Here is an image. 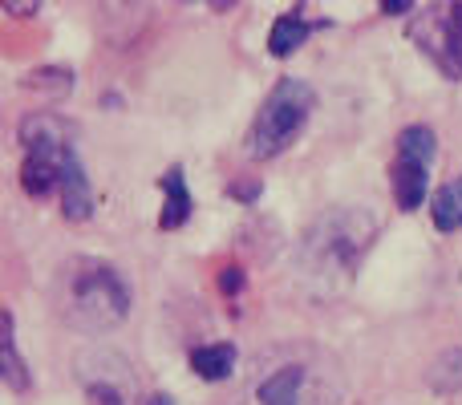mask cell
<instances>
[{"instance_id": "obj_1", "label": "cell", "mask_w": 462, "mask_h": 405, "mask_svg": "<svg viewBox=\"0 0 462 405\" xmlns=\"http://www.w3.org/2000/svg\"><path fill=\"white\" fill-rule=\"evenodd\" d=\"M53 300H57V312L73 328L106 333V328H118L130 317L134 292H130L126 276L114 263L94 260V255H73L57 272Z\"/></svg>"}, {"instance_id": "obj_2", "label": "cell", "mask_w": 462, "mask_h": 405, "mask_svg": "<svg viewBox=\"0 0 462 405\" xmlns=\"http://www.w3.org/2000/svg\"><path fill=\"white\" fill-rule=\"evenodd\" d=\"M377 239V219L361 207H337L325 211L300 244V268L317 288H341L357 272L365 252Z\"/></svg>"}, {"instance_id": "obj_3", "label": "cell", "mask_w": 462, "mask_h": 405, "mask_svg": "<svg viewBox=\"0 0 462 405\" xmlns=\"http://www.w3.org/2000/svg\"><path fill=\"white\" fill-rule=\"evenodd\" d=\"M312 110H317V94H312L309 81L280 78L272 86V94L260 102V114H255L252 134H247V154L252 159H276V154H284L300 138Z\"/></svg>"}, {"instance_id": "obj_4", "label": "cell", "mask_w": 462, "mask_h": 405, "mask_svg": "<svg viewBox=\"0 0 462 405\" xmlns=\"http://www.w3.org/2000/svg\"><path fill=\"white\" fill-rule=\"evenodd\" d=\"M434 154H439V138H434L430 126H406L398 134L390 183H393V199H398L402 211H418V207H422Z\"/></svg>"}, {"instance_id": "obj_5", "label": "cell", "mask_w": 462, "mask_h": 405, "mask_svg": "<svg viewBox=\"0 0 462 405\" xmlns=\"http://www.w3.org/2000/svg\"><path fill=\"white\" fill-rule=\"evenodd\" d=\"M410 37L418 41V49L447 78H462V5L418 8V21L410 24Z\"/></svg>"}, {"instance_id": "obj_6", "label": "cell", "mask_w": 462, "mask_h": 405, "mask_svg": "<svg viewBox=\"0 0 462 405\" xmlns=\"http://www.w3.org/2000/svg\"><path fill=\"white\" fill-rule=\"evenodd\" d=\"M73 146H57V151H29L21 167V187L32 195V199H45L49 191L65 183V162H69Z\"/></svg>"}, {"instance_id": "obj_7", "label": "cell", "mask_w": 462, "mask_h": 405, "mask_svg": "<svg viewBox=\"0 0 462 405\" xmlns=\"http://www.w3.org/2000/svg\"><path fill=\"white\" fill-rule=\"evenodd\" d=\"M61 211L65 219H89V211H94V191H89V179L86 170H81L78 154H69V162H65V183H61Z\"/></svg>"}, {"instance_id": "obj_8", "label": "cell", "mask_w": 462, "mask_h": 405, "mask_svg": "<svg viewBox=\"0 0 462 405\" xmlns=\"http://www.w3.org/2000/svg\"><path fill=\"white\" fill-rule=\"evenodd\" d=\"M162 215H159V227L162 231H175V227H183L187 223V215H191V191H187V183H183V170L179 167H171L167 175H162Z\"/></svg>"}, {"instance_id": "obj_9", "label": "cell", "mask_w": 462, "mask_h": 405, "mask_svg": "<svg viewBox=\"0 0 462 405\" xmlns=\"http://www.w3.org/2000/svg\"><path fill=\"white\" fill-rule=\"evenodd\" d=\"M430 215H434V227L442 235H455L462 227V175H455L450 183H442L430 199Z\"/></svg>"}, {"instance_id": "obj_10", "label": "cell", "mask_w": 462, "mask_h": 405, "mask_svg": "<svg viewBox=\"0 0 462 405\" xmlns=\"http://www.w3.org/2000/svg\"><path fill=\"white\" fill-rule=\"evenodd\" d=\"M0 377H5L8 390L24 393L29 390V365L21 361V353H16V333H13V312H5V333H0Z\"/></svg>"}, {"instance_id": "obj_11", "label": "cell", "mask_w": 462, "mask_h": 405, "mask_svg": "<svg viewBox=\"0 0 462 405\" xmlns=\"http://www.w3.org/2000/svg\"><path fill=\"white\" fill-rule=\"evenodd\" d=\"M300 385H304V369L300 365H284L272 377L260 382V405H296L300 401Z\"/></svg>"}, {"instance_id": "obj_12", "label": "cell", "mask_w": 462, "mask_h": 405, "mask_svg": "<svg viewBox=\"0 0 462 405\" xmlns=\"http://www.w3.org/2000/svg\"><path fill=\"white\" fill-rule=\"evenodd\" d=\"M191 369L203 377V382H224L236 369V345L219 341V345H199L191 353Z\"/></svg>"}, {"instance_id": "obj_13", "label": "cell", "mask_w": 462, "mask_h": 405, "mask_svg": "<svg viewBox=\"0 0 462 405\" xmlns=\"http://www.w3.org/2000/svg\"><path fill=\"white\" fill-rule=\"evenodd\" d=\"M21 143L29 146V151H57V146H69V138H65V126L57 118L32 114V118L21 122Z\"/></svg>"}, {"instance_id": "obj_14", "label": "cell", "mask_w": 462, "mask_h": 405, "mask_svg": "<svg viewBox=\"0 0 462 405\" xmlns=\"http://www.w3.org/2000/svg\"><path fill=\"white\" fill-rule=\"evenodd\" d=\"M304 41H309V21H304L300 13H284L276 24H272V32H268L272 57H292Z\"/></svg>"}, {"instance_id": "obj_15", "label": "cell", "mask_w": 462, "mask_h": 405, "mask_svg": "<svg viewBox=\"0 0 462 405\" xmlns=\"http://www.w3.org/2000/svg\"><path fill=\"white\" fill-rule=\"evenodd\" d=\"M426 382H430L434 393L450 398V393L462 390V349H447L434 357V365L426 369Z\"/></svg>"}, {"instance_id": "obj_16", "label": "cell", "mask_w": 462, "mask_h": 405, "mask_svg": "<svg viewBox=\"0 0 462 405\" xmlns=\"http://www.w3.org/2000/svg\"><path fill=\"white\" fill-rule=\"evenodd\" d=\"M29 89H53V94H69L73 89V73L69 69H32L24 78Z\"/></svg>"}, {"instance_id": "obj_17", "label": "cell", "mask_w": 462, "mask_h": 405, "mask_svg": "<svg viewBox=\"0 0 462 405\" xmlns=\"http://www.w3.org/2000/svg\"><path fill=\"white\" fill-rule=\"evenodd\" d=\"M86 393H89V405H126V390L114 385V382H106V377L86 382Z\"/></svg>"}, {"instance_id": "obj_18", "label": "cell", "mask_w": 462, "mask_h": 405, "mask_svg": "<svg viewBox=\"0 0 462 405\" xmlns=\"http://www.w3.org/2000/svg\"><path fill=\"white\" fill-rule=\"evenodd\" d=\"M239 284H244L239 268H224V276H219V288H224V292H239Z\"/></svg>"}, {"instance_id": "obj_19", "label": "cell", "mask_w": 462, "mask_h": 405, "mask_svg": "<svg viewBox=\"0 0 462 405\" xmlns=\"http://www.w3.org/2000/svg\"><path fill=\"white\" fill-rule=\"evenodd\" d=\"M382 13L402 16V13H414V5H410V0H385V5H382Z\"/></svg>"}, {"instance_id": "obj_20", "label": "cell", "mask_w": 462, "mask_h": 405, "mask_svg": "<svg viewBox=\"0 0 462 405\" xmlns=\"http://www.w3.org/2000/svg\"><path fill=\"white\" fill-rule=\"evenodd\" d=\"M5 8H8V13H16V16H32V13H37V5H16V0H5Z\"/></svg>"}, {"instance_id": "obj_21", "label": "cell", "mask_w": 462, "mask_h": 405, "mask_svg": "<svg viewBox=\"0 0 462 405\" xmlns=\"http://www.w3.org/2000/svg\"><path fill=\"white\" fill-rule=\"evenodd\" d=\"M239 199H252V195H260V187H236Z\"/></svg>"}]
</instances>
